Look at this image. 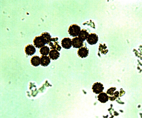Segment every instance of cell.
Returning a JSON list of instances; mask_svg holds the SVG:
<instances>
[{"label": "cell", "instance_id": "6da1fadb", "mask_svg": "<svg viewBox=\"0 0 142 118\" xmlns=\"http://www.w3.org/2000/svg\"><path fill=\"white\" fill-rule=\"evenodd\" d=\"M33 43L35 47L38 48L44 46L46 44H48L47 40L41 35L35 37L33 40Z\"/></svg>", "mask_w": 142, "mask_h": 118}, {"label": "cell", "instance_id": "7a4b0ae2", "mask_svg": "<svg viewBox=\"0 0 142 118\" xmlns=\"http://www.w3.org/2000/svg\"><path fill=\"white\" fill-rule=\"evenodd\" d=\"M80 30V27L76 24H74L70 26L68 31L71 36L75 37L78 36Z\"/></svg>", "mask_w": 142, "mask_h": 118}, {"label": "cell", "instance_id": "3957f363", "mask_svg": "<svg viewBox=\"0 0 142 118\" xmlns=\"http://www.w3.org/2000/svg\"><path fill=\"white\" fill-rule=\"evenodd\" d=\"M58 39L57 37L50 38L48 44L50 46V49H56L59 51H60L61 47L58 44L59 42L57 41Z\"/></svg>", "mask_w": 142, "mask_h": 118}, {"label": "cell", "instance_id": "277c9868", "mask_svg": "<svg viewBox=\"0 0 142 118\" xmlns=\"http://www.w3.org/2000/svg\"><path fill=\"white\" fill-rule=\"evenodd\" d=\"M85 43L84 44L83 46L79 48L77 51L78 56L82 58L86 57L89 54V49L86 47Z\"/></svg>", "mask_w": 142, "mask_h": 118}, {"label": "cell", "instance_id": "5b68a950", "mask_svg": "<svg viewBox=\"0 0 142 118\" xmlns=\"http://www.w3.org/2000/svg\"><path fill=\"white\" fill-rule=\"evenodd\" d=\"M98 40V35L95 33H90L86 39L87 42L91 45L95 44Z\"/></svg>", "mask_w": 142, "mask_h": 118}, {"label": "cell", "instance_id": "8992f818", "mask_svg": "<svg viewBox=\"0 0 142 118\" xmlns=\"http://www.w3.org/2000/svg\"><path fill=\"white\" fill-rule=\"evenodd\" d=\"M104 87L103 85L100 82L95 83L92 86V88L93 92L96 94H99L103 92Z\"/></svg>", "mask_w": 142, "mask_h": 118}, {"label": "cell", "instance_id": "52a82bcc", "mask_svg": "<svg viewBox=\"0 0 142 118\" xmlns=\"http://www.w3.org/2000/svg\"><path fill=\"white\" fill-rule=\"evenodd\" d=\"M71 41L73 48H79L84 45L83 42L78 37H74Z\"/></svg>", "mask_w": 142, "mask_h": 118}, {"label": "cell", "instance_id": "ba28073f", "mask_svg": "<svg viewBox=\"0 0 142 118\" xmlns=\"http://www.w3.org/2000/svg\"><path fill=\"white\" fill-rule=\"evenodd\" d=\"M61 44L64 49H69L72 46L71 39L69 37L63 38L61 41Z\"/></svg>", "mask_w": 142, "mask_h": 118}, {"label": "cell", "instance_id": "9c48e42d", "mask_svg": "<svg viewBox=\"0 0 142 118\" xmlns=\"http://www.w3.org/2000/svg\"><path fill=\"white\" fill-rule=\"evenodd\" d=\"M24 51L27 55L31 56L34 54L36 50L33 45L32 44H29L25 47Z\"/></svg>", "mask_w": 142, "mask_h": 118}, {"label": "cell", "instance_id": "30bf717a", "mask_svg": "<svg viewBox=\"0 0 142 118\" xmlns=\"http://www.w3.org/2000/svg\"><path fill=\"white\" fill-rule=\"evenodd\" d=\"M48 56L52 60H56L59 58L60 53L56 50L51 49L49 51Z\"/></svg>", "mask_w": 142, "mask_h": 118}, {"label": "cell", "instance_id": "8fae6325", "mask_svg": "<svg viewBox=\"0 0 142 118\" xmlns=\"http://www.w3.org/2000/svg\"><path fill=\"white\" fill-rule=\"evenodd\" d=\"M40 64L43 66H47L50 63V59L48 56L42 55L40 57Z\"/></svg>", "mask_w": 142, "mask_h": 118}, {"label": "cell", "instance_id": "7c38bea8", "mask_svg": "<svg viewBox=\"0 0 142 118\" xmlns=\"http://www.w3.org/2000/svg\"><path fill=\"white\" fill-rule=\"evenodd\" d=\"M97 97L98 100L102 103H106L109 100V96L106 93L103 92L100 93Z\"/></svg>", "mask_w": 142, "mask_h": 118}, {"label": "cell", "instance_id": "4fadbf2b", "mask_svg": "<svg viewBox=\"0 0 142 118\" xmlns=\"http://www.w3.org/2000/svg\"><path fill=\"white\" fill-rule=\"evenodd\" d=\"M30 61L31 64L33 66H37L40 64V58L38 56H34L31 58Z\"/></svg>", "mask_w": 142, "mask_h": 118}, {"label": "cell", "instance_id": "5bb4252c", "mask_svg": "<svg viewBox=\"0 0 142 118\" xmlns=\"http://www.w3.org/2000/svg\"><path fill=\"white\" fill-rule=\"evenodd\" d=\"M89 34V32L86 30L82 29L79 32L78 37L83 42L86 40Z\"/></svg>", "mask_w": 142, "mask_h": 118}, {"label": "cell", "instance_id": "9a60e30c", "mask_svg": "<svg viewBox=\"0 0 142 118\" xmlns=\"http://www.w3.org/2000/svg\"><path fill=\"white\" fill-rule=\"evenodd\" d=\"M50 51L48 47L46 45L41 47L39 50L40 54L44 56H47L49 54Z\"/></svg>", "mask_w": 142, "mask_h": 118}, {"label": "cell", "instance_id": "2e32d148", "mask_svg": "<svg viewBox=\"0 0 142 118\" xmlns=\"http://www.w3.org/2000/svg\"><path fill=\"white\" fill-rule=\"evenodd\" d=\"M107 47L105 45V44H104L103 45H102L101 44H100L99 48V51L101 52V53L102 54H106L108 51V50H106V49H104L106 48Z\"/></svg>", "mask_w": 142, "mask_h": 118}, {"label": "cell", "instance_id": "e0dca14e", "mask_svg": "<svg viewBox=\"0 0 142 118\" xmlns=\"http://www.w3.org/2000/svg\"><path fill=\"white\" fill-rule=\"evenodd\" d=\"M116 89V88L115 87H111L107 90L106 93L111 96H113L114 94L113 92Z\"/></svg>", "mask_w": 142, "mask_h": 118}, {"label": "cell", "instance_id": "ac0fdd59", "mask_svg": "<svg viewBox=\"0 0 142 118\" xmlns=\"http://www.w3.org/2000/svg\"><path fill=\"white\" fill-rule=\"evenodd\" d=\"M119 92L118 91H115L113 94V96L116 98L118 97H119Z\"/></svg>", "mask_w": 142, "mask_h": 118}, {"label": "cell", "instance_id": "d6986e66", "mask_svg": "<svg viewBox=\"0 0 142 118\" xmlns=\"http://www.w3.org/2000/svg\"><path fill=\"white\" fill-rule=\"evenodd\" d=\"M109 99L111 101H113L116 99V98L113 96H109Z\"/></svg>", "mask_w": 142, "mask_h": 118}]
</instances>
